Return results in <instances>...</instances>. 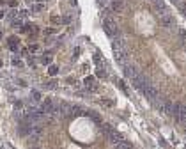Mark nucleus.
I'll use <instances>...</instances> for the list:
<instances>
[{
    "label": "nucleus",
    "mask_w": 186,
    "mask_h": 149,
    "mask_svg": "<svg viewBox=\"0 0 186 149\" xmlns=\"http://www.w3.org/2000/svg\"><path fill=\"white\" fill-rule=\"evenodd\" d=\"M103 27H105V32L108 34V36H117L119 34V28H117V23L113 21L110 16H106V18H103Z\"/></svg>",
    "instance_id": "nucleus-2"
},
{
    "label": "nucleus",
    "mask_w": 186,
    "mask_h": 149,
    "mask_svg": "<svg viewBox=\"0 0 186 149\" xmlns=\"http://www.w3.org/2000/svg\"><path fill=\"white\" fill-rule=\"evenodd\" d=\"M179 36H181L183 39H186V30H184V28H179Z\"/></svg>",
    "instance_id": "nucleus-19"
},
{
    "label": "nucleus",
    "mask_w": 186,
    "mask_h": 149,
    "mask_svg": "<svg viewBox=\"0 0 186 149\" xmlns=\"http://www.w3.org/2000/svg\"><path fill=\"white\" fill-rule=\"evenodd\" d=\"M142 92H144V96H146L149 101H156V98H160V96H158V91H156L152 85H149V83H146V85H144Z\"/></svg>",
    "instance_id": "nucleus-3"
},
{
    "label": "nucleus",
    "mask_w": 186,
    "mask_h": 149,
    "mask_svg": "<svg viewBox=\"0 0 186 149\" xmlns=\"http://www.w3.org/2000/svg\"><path fill=\"white\" fill-rule=\"evenodd\" d=\"M108 139L112 140V144H113V146H119V144H122V142H124V139L119 135L117 131H110V133H108Z\"/></svg>",
    "instance_id": "nucleus-8"
},
{
    "label": "nucleus",
    "mask_w": 186,
    "mask_h": 149,
    "mask_svg": "<svg viewBox=\"0 0 186 149\" xmlns=\"http://www.w3.org/2000/svg\"><path fill=\"white\" fill-rule=\"evenodd\" d=\"M37 50H39L37 44H32V46H30V52H37Z\"/></svg>",
    "instance_id": "nucleus-21"
},
{
    "label": "nucleus",
    "mask_w": 186,
    "mask_h": 149,
    "mask_svg": "<svg viewBox=\"0 0 186 149\" xmlns=\"http://www.w3.org/2000/svg\"><path fill=\"white\" fill-rule=\"evenodd\" d=\"M112 48H113V53H115V61L121 62V64H124L126 62V50L122 46V41L121 39L119 41H113L112 43Z\"/></svg>",
    "instance_id": "nucleus-1"
},
{
    "label": "nucleus",
    "mask_w": 186,
    "mask_h": 149,
    "mask_svg": "<svg viewBox=\"0 0 186 149\" xmlns=\"http://www.w3.org/2000/svg\"><path fill=\"white\" fill-rule=\"evenodd\" d=\"M9 46H11V50H18V39L16 37H11L9 39Z\"/></svg>",
    "instance_id": "nucleus-11"
},
{
    "label": "nucleus",
    "mask_w": 186,
    "mask_h": 149,
    "mask_svg": "<svg viewBox=\"0 0 186 149\" xmlns=\"http://www.w3.org/2000/svg\"><path fill=\"white\" fill-rule=\"evenodd\" d=\"M37 2H46V0H37Z\"/></svg>",
    "instance_id": "nucleus-24"
},
{
    "label": "nucleus",
    "mask_w": 186,
    "mask_h": 149,
    "mask_svg": "<svg viewBox=\"0 0 186 149\" xmlns=\"http://www.w3.org/2000/svg\"><path fill=\"white\" fill-rule=\"evenodd\" d=\"M101 128H103V130H105V131H106V135H108V133H110V131H113V128H112V126H110V124H103V126H101Z\"/></svg>",
    "instance_id": "nucleus-15"
},
{
    "label": "nucleus",
    "mask_w": 186,
    "mask_h": 149,
    "mask_svg": "<svg viewBox=\"0 0 186 149\" xmlns=\"http://www.w3.org/2000/svg\"><path fill=\"white\" fill-rule=\"evenodd\" d=\"M0 66H2V61H0Z\"/></svg>",
    "instance_id": "nucleus-25"
},
{
    "label": "nucleus",
    "mask_w": 186,
    "mask_h": 149,
    "mask_svg": "<svg viewBox=\"0 0 186 149\" xmlns=\"http://www.w3.org/2000/svg\"><path fill=\"white\" fill-rule=\"evenodd\" d=\"M115 149H131V144H128V142L124 140L122 144H119V146H115Z\"/></svg>",
    "instance_id": "nucleus-12"
},
{
    "label": "nucleus",
    "mask_w": 186,
    "mask_h": 149,
    "mask_svg": "<svg viewBox=\"0 0 186 149\" xmlns=\"http://www.w3.org/2000/svg\"><path fill=\"white\" fill-rule=\"evenodd\" d=\"M57 71H59V68H57V66H51V68H50V74H57Z\"/></svg>",
    "instance_id": "nucleus-18"
},
{
    "label": "nucleus",
    "mask_w": 186,
    "mask_h": 149,
    "mask_svg": "<svg viewBox=\"0 0 186 149\" xmlns=\"http://www.w3.org/2000/svg\"><path fill=\"white\" fill-rule=\"evenodd\" d=\"M122 9H124V6H122L121 0H112V11L113 12H121Z\"/></svg>",
    "instance_id": "nucleus-9"
},
{
    "label": "nucleus",
    "mask_w": 186,
    "mask_h": 149,
    "mask_svg": "<svg viewBox=\"0 0 186 149\" xmlns=\"http://www.w3.org/2000/svg\"><path fill=\"white\" fill-rule=\"evenodd\" d=\"M51 21H53V23H60L62 20H60V18H57V16H53V18H51Z\"/></svg>",
    "instance_id": "nucleus-20"
},
{
    "label": "nucleus",
    "mask_w": 186,
    "mask_h": 149,
    "mask_svg": "<svg viewBox=\"0 0 186 149\" xmlns=\"http://www.w3.org/2000/svg\"><path fill=\"white\" fill-rule=\"evenodd\" d=\"M176 119L186 128V105L177 103V110H176Z\"/></svg>",
    "instance_id": "nucleus-4"
},
{
    "label": "nucleus",
    "mask_w": 186,
    "mask_h": 149,
    "mask_svg": "<svg viewBox=\"0 0 186 149\" xmlns=\"http://www.w3.org/2000/svg\"><path fill=\"white\" fill-rule=\"evenodd\" d=\"M0 37H2V34H0Z\"/></svg>",
    "instance_id": "nucleus-26"
},
{
    "label": "nucleus",
    "mask_w": 186,
    "mask_h": 149,
    "mask_svg": "<svg viewBox=\"0 0 186 149\" xmlns=\"http://www.w3.org/2000/svg\"><path fill=\"white\" fill-rule=\"evenodd\" d=\"M172 2H176V4H179V2H181V0H172Z\"/></svg>",
    "instance_id": "nucleus-23"
},
{
    "label": "nucleus",
    "mask_w": 186,
    "mask_h": 149,
    "mask_svg": "<svg viewBox=\"0 0 186 149\" xmlns=\"http://www.w3.org/2000/svg\"><path fill=\"white\" fill-rule=\"evenodd\" d=\"M133 85H135L137 89H144V85H146V80H142L140 77H137V78L133 80Z\"/></svg>",
    "instance_id": "nucleus-10"
},
{
    "label": "nucleus",
    "mask_w": 186,
    "mask_h": 149,
    "mask_svg": "<svg viewBox=\"0 0 186 149\" xmlns=\"http://www.w3.org/2000/svg\"><path fill=\"white\" fill-rule=\"evenodd\" d=\"M124 77L130 78V80H135V78L138 77V73H137V69H135L133 66H126V68H124Z\"/></svg>",
    "instance_id": "nucleus-7"
},
{
    "label": "nucleus",
    "mask_w": 186,
    "mask_h": 149,
    "mask_svg": "<svg viewBox=\"0 0 186 149\" xmlns=\"http://www.w3.org/2000/svg\"><path fill=\"white\" fill-rule=\"evenodd\" d=\"M32 96H34V99H36V101H39V99H41V94H39L37 91H32Z\"/></svg>",
    "instance_id": "nucleus-17"
},
{
    "label": "nucleus",
    "mask_w": 186,
    "mask_h": 149,
    "mask_svg": "<svg viewBox=\"0 0 186 149\" xmlns=\"http://www.w3.org/2000/svg\"><path fill=\"white\" fill-rule=\"evenodd\" d=\"M179 9H181V12L186 16V2H179Z\"/></svg>",
    "instance_id": "nucleus-14"
},
{
    "label": "nucleus",
    "mask_w": 186,
    "mask_h": 149,
    "mask_svg": "<svg viewBox=\"0 0 186 149\" xmlns=\"http://www.w3.org/2000/svg\"><path fill=\"white\" fill-rule=\"evenodd\" d=\"M101 103H103L105 107H112L113 105V101H110V99H101Z\"/></svg>",
    "instance_id": "nucleus-16"
},
{
    "label": "nucleus",
    "mask_w": 186,
    "mask_h": 149,
    "mask_svg": "<svg viewBox=\"0 0 186 149\" xmlns=\"http://www.w3.org/2000/svg\"><path fill=\"white\" fill-rule=\"evenodd\" d=\"M97 4H99V6H103V7H105V6H106V0H97Z\"/></svg>",
    "instance_id": "nucleus-22"
},
{
    "label": "nucleus",
    "mask_w": 186,
    "mask_h": 149,
    "mask_svg": "<svg viewBox=\"0 0 186 149\" xmlns=\"http://www.w3.org/2000/svg\"><path fill=\"white\" fill-rule=\"evenodd\" d=\"M160 21H161V25H163V27H167V28H170V27L176 23V21H174V18L170 16L168 12H167V14H163V16H160Z\"/></svg>",
    "instance_id": "nucleus-6"
},
{
    "label": "nucleus",
    "mask_w": 186,
    "mask_h": 149,
    "mask_svg": "<svg viewBox=\"0 0 186 149\" xmlns=\"http://www.w3.org/2000/svg\"><path fill=\"white\" fill-rule=\"evenodd\" d=\"M96 73H97V77H101V78H105V77H106V71H105L101 66L97 68V71H96Z\"/></svg>",
    "instance_id": "nucleus-13"
},
{
    "label": "nucleus",
    "mask_w": 186,
    "mask_h": 149,
    "mask_svg": "<svg viewBox=\"0 0 186 149\" xmlns=\"http://www.w3.org/2000/svg\"><path fill=\"white\" fill-rule=\"evenodd\" d=\"M34 149H37V147H34Z\"/></svg>",
    "instance_id": "nucleus-27"
},
{
    "label": "nucleus",
    "mask_w": 186,
    "mask_h": 149,
    "mask_svg": "<svg viewBox=\"0 0 186 149\" xmlns=\"http://www.w3.org/2000/svg\"><path fill=\"white\" fill-rule=\"evenodd\" d=\"M41 135H43V126L32 123V124H30V137H32V139H39Z\"/></svg>",
    "instance_id": "nucleus-5"
}]
</instances>
